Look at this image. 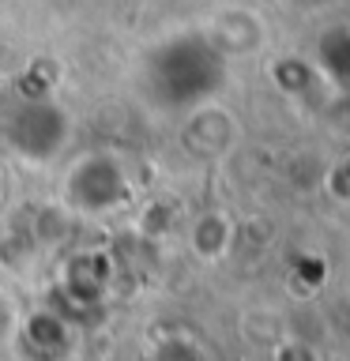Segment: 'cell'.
I'll return each mask as SVG.
<instances>
[{
	"label": "cell",
	"mask_w": 350,
	"mask_h": 361,
	"mask_svg": "<svg viewBox=\"0 0 350 361\" xmlns=\"http://www.w3.org/2000/svg\"><path fill=\"white\" fill-rule=\"evenodd\" d=\"M147 94L162 109L207 106L226 79V56L211 45L207 34H177L147 56L143 68Z\"/></svg>",
	"instance_id": "1"
},
{
	"label": "cell",
	"mask_w": 350,
	"mask_h": 361,
	"mask_svg": "<svg viewBox=\"0 0 350 361\" xmlns=\"http://www.w3.org/2000/svg\"><path fill=\"white\" fill-rule=\"evenodd\" d=\"M72 121L45 94H16L0 106V143L30 166H45L64 151Z\"/></svg>",
	"instance_id": "2"
},
{
	"label": "cell",
	"mask_w": 350,
	"mask_h": 361,
	"mask_svg": "<svg viewBox=\"0 0 350 361\" xmlns=\"http://www.w3.org/2000/svg\"><path fill=\"white\" fill-rule=\"evenodd\" d=\"M132 192L128 169L113 154H87L68 169L64 177V200L79 214H106L117 211Z\"/></svg>",
	"instance_id": "3"
},
{
	"label": "cell",
	"mask_w": 350,
	"mask_h": 361,
	"mask_svg": "<svg viewBox=\"0 0 350 361\" xmlns=\"http://www.w3.org/2000/svg\"><path fill=\"white\" fill-rule=\"evenodd\" d=\"M234 121L230 113L219 109V106H196L188 109V121H185V135H181V143H185L188 154L203 158V162H215V158H222L226 151L234 147Z\"/></svg>",
	"instance_id": "4"
},
{
	"label": "cell",
	"mask_w": 350,
	"mask_h": 361,
	"mask_svg": "<svg viewBox=\"0 0 350 361\" xmlns=\"http://www.w3.org/2000/svg\"><path fill=\"white\" fill-rule=\"evenodd\" d=\"M188 245H192V252H196L200 259L226 256V248H230V219L219 214V211L200 214V219L188 226Z\"/></svg>",
	"instance_id": "5"
},
{
	"label": "cell",
	"mask_w": 350,
	"mask_h": 361,
	"mask_svg": "<svg viewBox=\"0 0 350 361\" xmlns=\"http://www.w3.org/2000/svg\"><path fill=\"white\" fill-rule=\"evenodd\" d=\"M211 45L222 56L234 53V49H253V45H260V23L248 16V11H226V16H219V23H215Z\"/></svg>",
	"instance_id": "6"
},
{
	"label": "cell",
	"mask_w": 350,
	"mask_h": 361,
	"mask_svg": "<svg viewBox=\"0 0 350 361\" xmlns=\"http://www.w3.org/2000/svg\"><path fill=\"white\" fill-rule=\"evenodd\" d=\"M316 61H320L324 75L339 83L343 90H350V30L346 27H332L320 38V49H316Z\"/></svg>",
	"instance_id": "7"
},
{
	"label": "cell",
	"mask_w": 350,
	"mask_h": 361,
	"mask_svg": "<svg viewBox=\"0 0 350 361\" xmlns=\"http://www.w3.org/2000/svg\"><path fill=\"white\" fill-rule=\"evenodd\" d=\"M143 361H207V354L200 350L196 338H188V335H166V338H155Z\"/></svg>",
	"instance_id": "8"
},
{
	"label": "cell",
	"mask_w": 350,
	"mask_h": 361,
	"mask_svg": "<svg viewBox=\"0 0 350 361\" xmlns=\"http://www.w3.org/2000/svg\"><path fill=\"white\" fill-rule=\"evenodd\" d=\"M19 331H23V305L16 298V290L0 282V346H8Z\"/></svg>",
	"instance_id": "9"
},
{
	"label": "cell",
	"mask_w": 350,
	"mask_h": 361,
	"mask_svg": "<svg viewBox=\"0 0 350 361\" xmlns=\"http://www.w3.org/2000/svg\"><path fill=\"white\" fill-rule=\"evenodd\" d=\"M298 8H324V4H332V0H294Z\"/></svg>",
	"instance_id": "10"
},
{
	"label": "cell",
	"mask_w": 350,
	"mask_h": 361,
	"mask_svg": "<svg viewBox=\"0 0 350 361\" xmlns=\"http://www.w3.org/2000/svg\"><path fill=\"white\" fill-rule=\"evenodd\" d=\"M346 301H350V267H346Z\"/></svg>",
	"instance_id": "11"
}]
</instances>
